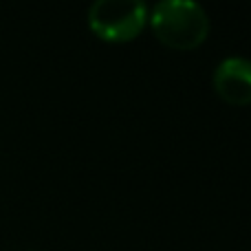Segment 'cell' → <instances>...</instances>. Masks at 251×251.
<instances>
[{"mask_svg": "<svg viewBox=\"0 0 251 251\" xmlns=\"http://www.w3.org/2000/svg\"><path fill=\"white\" fill-rule=\"evenodd\" d=\"M148 25L174 51H192L209 35V16L194 0H159L148 11Z\"/></svg>", "mask_w": 251, "mask_h": 251, "instance_id": "obj_1", "label": "cell"}, {"mask_svg": "<svg viewBox=\"0 0 251 251\" xmlns=\"http://www.w3.org/2000/svg\"><path fill=\"white\" fill-rule=\"evenodd\" d=\"M148 25V4L143 0H95L88 7V26L106 42H130Z\"/></svg>", "mask_w": 251, "mask_h": 251, "instance_id": "obj_2", "label": "cell"}, {"mask_svg": "<svg viewBox=\"0 0 251 251\" xmlns=\"http://www.w3.org/2000/svg\"><path fill=\"white\" fill-rule=\"evenodd\" d=\"M214 91L229 106H251V60L227 55L214 69Z\"/></svg>", "mask_w": 251, "mask_h": 251, "instance_id": "obj_3", "label": "cell"}]
</instances>
